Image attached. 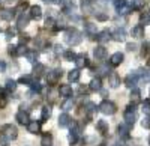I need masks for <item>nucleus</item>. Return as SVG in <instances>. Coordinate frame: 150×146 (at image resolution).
I'll use <instances>...</instances> for the list:
<instances>
[{
	"mask_svg": "<svg viewBox=\"0 0 150 146\" xmlns=\"http://www.w3.org/2000/svg\"><path fill=\"white\" fill-rule=\"evenodd\" d=\"M138 74H140V80H143L144 83H147V81L150 80V71H149L147 68H146V69H144V68L140 69V71H138Z\"/></svg>",
	"mask_w": 150,
	"mask_h": 146,
	"instance_id": "33",
	"label": "nucleus"
},
{
	"mask_svg": "<svg viewBox=\"0 0 150 146\" xmlns=\"http://www.w3.org/2000/svg\"><path fill=\"white\" fill-rule=\"evenodd\" d=\"M26 59L29 60V62L35 63L36 59H38V53H36V51H27V53H26Z\"/></svg>",
	"mask_w": 150,
	"mask_h": 146,
	"instance_id": "39",
	"label": "nucleus"
},
{
	"mask_svg": "<svg viewBox=\"0 0 150 146\" xmlns=\"http://www.w3.org/2000/svg\"><path fill=\"white\" fill-rule=\"evenodd\" d=\"M99 112L101 113H104V115H114L116 112H117V107H116V104L112 103V101H110V100H104L101 104H99Z\"/></svg>",
	"mask_w": 150,
	"mask_h": 146,
	"instance_id": "2",
	"label": "nucleus"
},
{
	"mask_svg": "<svg viewBox=\"0 0 150 146\" xmlns=\"http://www.w3.org/2000/svg\"><path fill=\"white\" fill-rule=\"evenodd\" d=\"M111 38H112L111 32H108V30H102V32H99V33L96 35V41H98L99 44H105V42H108Z\"/></svg>",
	"mask_w": 150,
	"mask_h": 146,
	"instance_id": "13",
	"label": "nucleus"
},
{
	"mask_svg": "<svg viewBox=\"0 0 150 146\" xmlns=\"http://www.w3.org/2000/svg\"><path fill=\"white\" fill-rule=\"evenodd\" d=\"M141 107H143V113L146 116H149L150 115V100H144L143 104H141Z\"/></svg>",
	"mask_w": 150,
	"mask_h": 146,
	"instance_id": "38",
	"label": "nucleus"
},
{
	"mask_svg": "<svg viewBox=\"0 0 150 146\" xmlns=\"http://www.w3.org/2000/svg\"><path fill=\"white\" fill-rule=\"evenodd\" d=\"M18 83H21V84H27V86H30V84L33 83V78H32V75H21V77L18 78Z\"/></svg>",
	"mask_w": 150,
	"mask_h": 146,
	"instance_id": "35",
	"label": "nucleus"
},
{
	"mask_svg": "<svg viewBox=\"0 0 150 146\" xmlns=\"http://www.w3.org/2000/svg\"><path fill=\"white\" fill-rule=\"evenodd\" d=\"M131 128H132V125H129V124H126V122L120 124V125L117 127L119 137H122V139H128V137H129V131H131Z\"/></svg>",
	"mask_w": 150,
	"mask_h": 146,
	"instance_id": "8",
	"label": "nucleus"
},
{
	"mask_svg": "<svg viewBox=\"0 0 150 146\" xmlns=\"http://www.w3.org/2000/svg\"><path fill=\"white\" fill-rule=\"evenodd\" d=\"M80 77H81V72H80L78 68L69 71V74H68V80H69L71 83H77V81L80 80Z\"/></svg>",
	"mask_w": 150,
	"mask_h": 146,
	"instance_id": "20",
	"label": "nucleus"
},
{
	"mask_svg": "<svg viewBox=\"0 0 150 146\" xmlns=\"http://www.w3.org/2000/svg\"><path fill=\"white\" fill-rule=\"evenodd\" d=\"M2 132L5 136H8L11 140H15L18 137V128L15 125H12V124H5L2 127Z\"/></svg>",
	"mask_w": 150,
	"mask_h": 146,
	"instance_id": "4",
	"label": "nucleus"
},
{
	"mask_svg": "<svg viewBox=\"0 0 150 146\" xmlns=\"http://www.w3.org/2000/svg\"><path fill=\"white\" fill-rule=\"evenodd\" d=\"M2 92H3V89H2V88H0V95H2Z\"/></svg>",
	"mask_w": 150,
	"mask_h": 146,
	"instance_id": "59",
	"label": "nucleus"
},
{
	"mask_svg": "<svg viewBox=\"0 0 150 146\" xmlns=\"http://www.w3.org/2000/svg\"><path fill=\"white\" fill-rule=\"evenodd\" d=\"M33 72H35V75L39 78V77H42L44 75V72H45V65H42V63H35V68H33Z\"/></svg>",
	"mask_w": 150,
	"mask_h": 146,
	"instance_id": "25",
	"label": "nucleus"
},
{
	"mask_svg": "<svg viewBox=\"0 0 150 146\" xmlns=\"http://www.w3.org/2000/svg\"><path fill=\"white\" fill-rule=\"evenodd\" d=\"M108 83H110L111 88H117L119 84H120V77L116 74V72H112V74L108 75Z\"/></svg>",
	"mask_w": 150,
	"mask_h": 146,
	"instance_id": "23",
	"label": "nucleus"
},
{
	"mask_svg": "<svg viewBox=\"0 0 150 146\" xmlns=\"http://www.w3.org/2000/svg\"><path fill=\"white\" fill-rule=\"evenodd\" d=\"M140 24H143V26L150 24V12H143L140 15Z\"/></svg>",
	"mask_w": 150,
	"mask_h": 146,
	"instance_id": "34",
	"label": "nucleus"
},
{
	"mask_svg": "<svg viewBox=\"0 0 150 146\" xmlns=\"http://www.w3.org/2000/svg\"><path fill=\"white\" fill-rule=\"evenodd\" d=\"M8 53L11 56H17V45H9L8 47Z\"/></svg>",
	"mask_w": 150,
	"mask_h": 146,
	"instance_id": "48",
	"label": "nucleus"
},
{
	"mask_svg": "<svg viewBox=\"0 0 150 146\" xmlns=\"http://www.w3.org/2000/svg\"><path fill=\"white\" fill-rule=\"evenodd\" d=\"M129 11H131V8L126 5L125 8H122V9H120V11H117V12H119V14H122V15H126V14H129Z\"/></svg>",
	"mask_w": 150,
	"mask_h": 146,
	"instance_id": "50",
	"label": "nucleus"
},
{
	"mask_svg": "<svg viewBox=\"0 0 150 146\" xmlns=\"http://www.w3.org/2000/svg\"><path fill=\"white\" fill-rule=\"evenodd\" d=\"M65 39L69 45H78L81 41H83V35L80 30L77 29H69L66 32V36H65Z\"/></svg>",
	"mask_w": 150,
	"mask_h": 146,
	"instance_id": "1",
	"label": "nucleus"
},
{
	"mask_svg": "<svg viewBox=\"0 0 150 146\" xmlns=\"http://www.w3.org/2000/svg\"><path fill=\"white\" fill-rule=\"evenodd\" d=\"M140 100H141V92H140V89L132 88V90H131V101H132V104L140 103Z\"/></svg>",
	"mask_w": 150,
	"mask_h": 146,
	"instance_id": "24",
	"label": "nucleus"
},
{
	"mask_svg": "<svg viewBox=\"0 0 150 146\" xmlns=\"http://www.w3.org/2000/svg\"><path fill=\"white\" fill-rule=\"evenodd\" d=\"M69 124H71V116L65 112V113H62L60 116H59V127L60 128H66V127H69Z\"/></svg>",
	"mask_w": 150,
	"mask_h": 146,
	"instance_id": "17",
	"label": "nucleus"
},
{
	"mask_svg": "<svg viewBox=\"0 0 150 146\" xmlns=\"http://www.w3.org/2000/svg\"><path fill=\"white\" fill-rule=\"evenodd\" d=\"M96 18L99 21H105V20H108V15L107 14H96Z\"/></svg>",
	"mask_w": 150,
	"mask_h": 146,
	"instance_id": "52",
	"label": "nucleus"
},
{
	"mask_svg": "<svg viewBox=\"0 0 150 146\" xmlns=\"http://www.w3.org/2000/svg\"><path fill=\"white\" fill-rule=\"evenodd\" d=\"M72 100L71 98H66V101L63 103V104H62V108H63V110H69V108H72Z\"/></svg>",
	"mask_w": 150,
	"mask_h": 146,
	"instance_id": "46",
	"label": "nucleus"
},
{
	"mask_svg": "<svg viewBox=\"0 0 150 146\" xmlns=\"http://www.w3.org/2000/svg\"><path fill=\"white\" fill-rule=\"evenodd\" d=\"M5 89H6V92H8V93L14 92V90L17 89V81H15V80H12V78L6 80V83H5Z\"/></svg>",
	"mask_w": 150,
	"mask_h": 146,
	"instance_id": "27",
	"label": "nucleus"
},
{
	"mask_svg": "<svg viewBox=\"0 0 150 146\" xmlns=\"http://www.w3.org/2000/svg\"><path fill=\"white\" fill-rule=\"evenodd\" d=\"M96 146H107L105 143H101V145H96Z\"/></svg>",
	"mask_w": 150,
	"mask_h": 146,
	"instance_id": "58",
	"label": "nucleus"
},
{
	"mask_svg": "<svg viewBox=\"0 0 150 146\" xmlns=\"http://www.w3.org/2000/svg\"><path fill=\"white\" fill-rule=\"evenodd\" d=\"M132 36H134V38H143V36H144V26H143V24H137V26L132 29Z\"/></svg>",
	"mask_w": 150,
	"mask_h": 146,
	"instance_id": "22",
	"label": "nucleus"
},
{
	"mask_svg": "<svg viewBox=\"0 0 150 146\" xmlns=\"http://www.w3.org/2000/svg\"><path fill=\"white\" fill-rule=\"evenodd\" d=\"M45 26H47V27H53V26H54V18L48 17V18L45 20Z\"/></svg>",
	"mask_w": 150,
	"mask_h": 146,
	"instance_id": "51",
	"label": "nucleus"
},
{
	"mask_svg": "<svg viewBox=\"0 0 150 146\" xmlns=\"http://www.w3.org/2000/svg\"><path fill=\"white\" fill-rule=\"evenodd\" d=\"M9 103V96L6 95H0V108H5Z\"/></svg>",
	"mask_w": 150,
	"mask_h": 146,
	"instance_id": "42",
	"label": "nucleus"
},
{
	"mask_svg": "<svg viewBox=\"0 0 150 146\" xmlns=\"http://www.w3.org/2000/svg\"><path fill=\"white\" fill-rule=\"evenodd\" d=\"M51 113H53V108L50 105H44L41 108V120L42 122H47V120L51 118Z\"/></svg>",
	"mask_w": 150,
	"mask_h": 146,
	"instance_id": "16",
	"label": "nucleus"
},
{
	"mask_svg": "<svg viewBox=\"0 0 150 146\" xmlns=\"http://www.w3.org/2000/svg\"><path fill=\"white\" fill-rule=\"evenodd\" d=\"M41 124H42V120H30L27 124V131L32 132V134H39L41 132Z\"/></svg>",
	"mask_w": 150,
	"mask_h": 146,
	"instance_id": "9",
	"label": "nucleus"
},
{
	"mask_svg": "<svg viewBox=\"0 0 150 146\" xmlns=\"http://www.w3.org/2000/svg\"><path fill=\"white\" fill-rule=\"evenodd\" d=\"M93 56H95L96 60H104L105 56H107V48L104 45H98L93 50Z\"/></svg>",
	"mask_w": 150,
	"mask_h": 146,
	"instance_id": "11",
	"label": "nucleus"
},
{
	"mask_svg": "<svg viewBox=\"0 0 150 146\" xmlns=\"http://www.w3.org/2000/svg\"><path fill=\"white\" fill-rule=\"evenodd\" d=\"M84 145H86L84 139H77L74 143H71V146H84Z\"/></svg>",
	"mask_w": 150,
	"mask_h": 146,
	"instance_id": "49",
	"label": "nucleus"
},
{
	"mask_svg": "<svg viewBox=\"0 0 150 146\" xmlns=\"http://www.w3.org/2000/svg\"><path fill=\"white\" fill-rule=\"evenodd\" d=\"M126 48H128L129 51H135V50H137V45H135V44H128Z\"/></svg>",
	"mask_w": 150,
	"mask_h": 146,
	"instance_id": "54",
	"label": "nucleus"
},
{
	"mask_svg": "<svg viewBox=\"0 0 150 146\" xmlns=\"http://www.w3.org/2000/svg\"><path fill=\"white\" fill-rule=\"evenodd\" d=\"M29 18H30V15H24V14H21V15L18 17V21H17V27H18L20 30H23L24 27H27Z\"/></svg>",
	"mask_w": 150,
	"mask_h": 146,
	"instance_id": "19",
	"label": "nucleus"
},
{
	"mask_svg": "<svg viewBox=\"0 0 150 146\" xmlns=\"http://www.w3.org/2000/svg\"><path fill=\"white\" fill-rule=\"evenodd\" d=\"M75 65H77L78 69L87 66V65H89V62H87V57H86V56H78L77 59H75Z\"/></svg>",
	"mask_w": 150,
	"mask_h": 146,
	"instance_id": "29",
	"label": "nucleus"
},
{
	"mask_svg": "<svg viewBox=\"0 0 150 146\" xmlns=\"http://www.w3.org/2000/svg\"><path fill=\"white\" fill-rule=\"evenodd\" d=\"M44 2H45V3H51V2H53V0H44Z\"/></svg>",
	"mask_w": 150,
	"mask_h": 146,
	"instance_id": "57",
	"label": "nucleus"
},
{
	"mask_svg": "<svg viewBox=\"0 0 150 146\" xmlns=\"http://www.w3.org/2000/svg\"><path fill=\"white\" fill-rule=\"evenodd\" d=\"M51 143H53V136L50 132H45L41 140V146H51Z\"/></svg>",
	"mask_w": 150,
	"mask_h": 146,
	"instance_id": "31",
	"label": "nucleus"
},
{
	"mask_svg": "<svg viewBox=\"0 0 150 146\" xmlns=\"http://www.w3.org/2000/svg\"><path fill=\"white\" fill-rule=\"evenodd\" d=\"M29 15H30V18H33V20H39L41 15H42V9H41V6H38V5L32 6Z\"/></svg>",
	"mask_w": 150,
	"mask_h": 146,
	"instance_id": "21",
	"label": "nucleus"
},
{
	"mask_svg": "<svg viewBox=\"0 0 150 146\" xmlns=\"http://www.w3.org/2000/svg\"><path fill=\"white\" fill-rule=\"evenodd\" d=\"M78 56L75 54L74 51H71V50H68V51H63V59L65 60H69V62H72V60H75Z\"/></svg>",
	"mask_w": 150,
	"mask_h": 146,
	"instance_id": "36",
	"label": "nucleus"
},
{
	"mask_svg": "<svg viewBox=\"0 0 150 146\" xmlns=\"http://www.w3.org/2000/svg\"><path fill=\"white\" fill-rule=\"evenodd\" d=\"M141 56L143 57L150 56V42H144L143 44V47H141Z\"/></svg>",
	"mask_w": 150,
	"mask_h": 146,
	"instance_id": "37",
	"label": "nucleus"
},
{
	"mask_svg": "<svg viewBox=\"0 0 150 146\" xmlns=\"http://www.w3.org/2000/svg\"><path fill=\"white\" fill-rule=\"evenodd\" d=\"M27 50H26V47H23V45H17V56H26Z\"/></svg>",
	"mask_w": 150,
	"mask_h": 146,
	"instance_id": "47",
	"label": "nucleus"
},
{
	"mask_svg": "<svg viewBox=\"0 0 150 146\" xmlns=\"http://www.w3.org/2000/svg\"><path fill=\"white\" fill-rule=\"evenodd\" d=\"M123 59H125V56H123V53H120V51H117V53H114V54H111V57H110V65L111 66H119L122 62H123Z\"/></svg>",
	"mask_w": 150,
	"mask_h": 146,
	"instance_id": "10",
	"label": "nucleus"
},
{
	"mask_svg": "<svg viewBox=\"0 0 150 146\" xmlns=\"http://www.w3.org/2000/svg\"><path fill=\"white\" fill-rule=\"evenodd\" d=\"M149 145H150V136H149Z\"/></svg>",
	"mask_w": 150,
	"mask_h": 146,
	"instance_id": "60",
	"label": "nucleus"
},
{
	"mask_svg": "<svg viewBox=\"0 0 150 146\" xmlns=\"http://www.w3.org/2000/svg\"><path fill=\"white\" fill-rule=\"evenodd\" d=\"M89 89L92 90V92H99L102 89V81H101V78L99 77H96V78H93L90 83H89Z\"/></svg>",
	"mask_w": 150,
	"mask_h": 146,
	"instance_id": "18",
	"label": "nucleus"
},
{
	"mask_svg": "<svg viewBox=\"0 0 150 146\" xmlns=\"http://www.w3.org/2000/svg\"><path fill=\"white\" fill-rule=\"evenodd\" d=\"M5 69H6V63L3 60H0V72H5Z\"/></svg>",
	"mask_w": 150,
	"mask_h": 146,
	"instance_id": "55",
	"label": "nucleus"
},
{
	"mask_svg": "<svg viewBox=\"0 0 150 146\" xmlns=\"http://www.w3.org/2000/svg\"><path fill=\"white\" fill-rule=\"evenodd\" d=\"M144 6V0H132V9H141Z\"/></svg>",
	"mask_w": 150,
	"mask_h": 146,
	"instance_id": "43",
	"label": "nucleus"
},
{
	"mask_svg": "<svg viewBox=\"0 0 150 146\" xmlns=\"http://www.w3.org/2000/svg\"><path fill=\"white\" fill-rule=\"evenodd\" d=\"M9 143H11V139L5 136L3 132H0V146H9Z\"/></svg>",
	"mask_w": 150,
	"mask_h": 146,
	"instance_id": "41",
	"label": "nucleus"
},
{
	"mask_svg": "<svg viewBox=\"0 0 150 146\" xmlns=\"http://www.w3.org/2000/svg\"><path fill=\"white\" fill-rule=\"evenodd\" d=\"M96 130H98V132H101L102 136H105L108 132V122L104 119H99L96 122Z\"/></svg>",
	"mask_w": 150,
	"mask_h": 146,
	"instance_id": "15",
	"label": "nucleus"
},
{
	"mask_svg": "<svg viewBox=\"0 0 150 146\" xmlns=\"http://www.w3.org/2000/svg\"><path fill=\"white\" fill-rule=\"evenodd\" d=\"M93 112H96V105H95L93 103H87V105H86V115H87V119H92Z\"/></svg>",
	"mask_w": 150,
	"mask_h": 146,
	"instance_id": "32",
	"label": "nucleus"
},
{
	"mask_svg": "<svg viewBox=\"0 0 150 146\" xmlns=\"http://www.w3.org/2000/svg\"><path fill=\"white\" fill-rule=\"evenodd\" d=\"M111 36H112V39L114 41H117V42H123L125 39H126V32H125V29H116L114 32L111 33Z\"/></svg>",
	"mask_w": 150,
	"mask_h": 146,
	"instance_id": "12",
	"label": "nucleus"
},
{
	"mask_svg": "<svg viewBox=\"0 0 150 146\" xmlns=\"http://www.w3.org/2000/svg\"><path fill=\"white\" fill-rule=\"evenodd\" d=\"M84 30H86V33L89 35V36H95V35H96V24H93V23H86Z\"/></svg>",
	"mask_w": 150,
	"mask_h": 146,
	"instance_id": "28",
	"label": "nucleus"
},
{
	"mask_svg": "<svg viewBox=\"0 0 150 146\" xmlns=\"http://www.w3.org/2000/svg\"><path fill=\"white\" fill-rule=\"evenodd\" d=\"M123 119H125V122H126V124H129V125H132V127H134L135 120H137V115H135V105H134V104L126 107V110L123 112Z\"/></svg>",
	"mask_w": 150,
	"mask_h": 146,
	"instance_id": "3",
	"label": "nucleus"
},
{
	"mask_svg": "<svg viewBox=\"0 0 150 146\" xmlns=\"http://www.w3.org/2000/svg\"><path fill=\"white\" fill-rule=\"evenodd\" d=\"M141 125H143V128L150 130V115L149 116H144V119L141 120Z\"/></svg>",
	"mask_w": 150,
	"mask_h": 146,
	"instance_id": "45",
	"label": "nucleus"
},
{
	"mask_svg": "<svg viewBox=\"0 0 150 146\" xmlns=\"http://www.w3.org/2000/svg\"><path fill=\"white\" fill-rule=\"evenodd\" d=\"M112 5H114V8L117 11H120L122 8L126 6V0H112Z\"/></svg>",
	"mask_w": 150,
	"mask_h": 146,
	"instance_id": "40",
	"label": "nucleus"
},
{
	"mask_svg": "<svg viewBox=\"0 0 150 146\" xmlns=\"http://www.w3.org/2000/svg\"><path fill=\"white\" fill-rule=\"evenodd\" d=\"M59 93L63 96V98H72V95H74L72 86H69V84H62L60 89H59Z\"/></svg>",
	"mask_w": 150,
	"mask_h": 146,
	"instance_id": "14",
	"label": "nucleus"
},
{
	"mask_svg": "<svg viewBox=\"0 0 150 146\" xmlns=\"http://www.w3.org/2000/svg\"><path fill=\"white\" fill-rule=\"evenodd\" d=\"M12 17H14V11H11V9H2L0 11V18L2 20L9 21V20H12Z\"/></svg>",
	"mask_w": 150,
	"mask_h": 146,
	"instance_id": "26",
	"label": "nucleus"
},
{
	"mask_svg": "<svg viewBox=\"0 0 150 146\" xmlns=\"http://www.w3.org/2000/svg\"><path fill=\"white\" fill-rule=\"evenodd\" d=\"M62 77V69L60 68H56L53 71H50L48 74H47V81L48 84H57V81L60 80Z\"/></svg>",
	"mask_w": 150,
	"mask_h": 146,
	"instance_id": "6",
	"label": "nucleus"
},
{
	"mask_svg": "<svg viewBox=\"0 0 150 146\" xmlns=\"http://www.w3.org/2000/svg\"><path fill=\"white\" fill-rule=\"evenodd\" d=\"M8 2H9V3H14V5H17V3H18V0H8Z\"/></svg>",
	"mask_w": 150,
	"mask_h": 146,
	"instance_id": "56",
	"label": "nucleus"
},
{
	"mask_svg": "<svg viewBox=\"0 0 150 146\" xmlns=\"http://www.w3.org/2000/svg\"><path fill=\"white\" fill-rule=\"evenodd\" d=\"M6 35H8L6 38H8V39H11L12 36H15V30H14V29H8V30H6Z\"/></svg>",
	"mask_w": 150,
	"mask_h": 146,
	"instance_id": "53",
	"label": "nucleus"
},
{
	"mask_svg": "<svg viewBox=\"0 0 150 146\" xmlns=\"http://www.w3.org/2000/svg\"><path fill=\"white\" fill-rule=\"evenodd\" d=\"M81 9L86 14H92V0H81Z\"/></svg>",
	"mask_w": 150,
	"mask_h": 146,
	"instance_id": "30",
	"label": "nucleus"
},
{
	"mask_svg": "<svg viewBox=\"0 0 150 146\" xmlns=\"http://www.w3.org/2000/svg\"><path fill=\"white\" fill-rule=\"evenodd\" d=\"M140 80V74H138V71H132L129 72V74L125 77V86H128L129 89L135 88L137 86V83H138Z\"/></svg>",
	"mask_w": 150,
	"mask_h": 146,
	"instance_id": "5",
	"label": "nucleus"
},
{
	"mask_svg": "<svg viewBox=\"0 0 150 146\" xmlns=\"http://www.w3.org/2000/svg\"><path fill=\"white\" fill-rule=\"evenodd\" d=\"M30 88H32V90H33V92H41L42 84H41L39 81H33V83L30 84Z\"/></svg>",
	"mask_w": 150,
	"mask_h": 146,
	"instance_id": "44",
	"label": "nucleus"
},
{
	"mask_svg": "<svg viewBox=\"0 0 150 146\" xmlns=\"http://www.w3.org/2000/svg\"><path fill=\"white\" fill-rule=\"evenodd\" d=\"M15 119H17V122H18V124H21V125H27V124L30 122V115H29V112L24 110V108H21V110L17 112Z\"/></svg>",
	"mask_w": 150,
	"mask_h": 146,
	"instance_id": "7",
	"label": "nucleus"
}]
</instances>
